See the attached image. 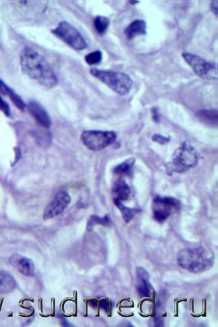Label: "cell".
Instances as JSON below:
<instances>
[{
  "label": "cell",
  "instance_id": "obj_25",
  "mask_svg": "<svg viewBox=\"0 0 218 327\" xmlns=\"http://www.w3.org/2000/svg\"><path fill=\"white\" fill-rule=\"evenodd\" d=\"M98 305L100 306L101 309L106 311V312H109L110 309H111V303L107 299H102L98 303Z\"/></svg>",
  "mask_w": 218,
  "mask_h": 327
},
{
  "label": "cell",
  "instance_id": "obj_28",
  "mask_svg": "<svg viewBox=\"0 0 218 327\" xmlns=\"http://www.w3.org/2000/svg\"><path fill=\"white\" fill-rule=\"evenodd\" d=\"M89 304H90V305L91 306H92V307H97V305H98V303H97V301L96 300H91L90 302H89Z\"/></svg>",
  "mask_w": 218,
  "mask_h": 327
},
{
  "label": "cell",
  "instance_id": "obj_1",
  "mask_svg": "<svg viewBox=\"0 0 218 327\" xmlns=\"http://www.w3.org/2000/svg\"><path fill=\"white\" fill-rule=\"evenodd\" d=\"M20 63L23 71L43 86L48 88L56 86V74L45 59L32 48H25L23 50Z\"/></svg>",
  "mask_w": 218,
  "mask_h": 327
},
{
  "label": "cell",
  "instance_id": "obj_2",
  "mask_svg": "<svg viewBox=\"0 0 218 327\" xmlns=\"http://www.w3.org/2000/svg\"><path fill=\"white\" fill-rule=\"evenodd\" d=\"M215 260L214 252L204 248H186L177 255V262L185 270L192 273H201L213 267Z\"/></svg>",
  "mask_w": 218,
  "mask_h": 327
},
{
  "label": "cell",
  "instance_id": "obj_19",
  "mask_svg": "<svg viewBox=\"0 0 218 327\" xmlns=\"http://www.w3.org/2000/svg\"><path fill=\"white\" fill-rule=\"evenodd\" d=\"M100 224L102 226H109L111 224V220L109 215H105L104 217H98L97 215H92L89 220L88 224H87V229L89 231L92 230L96 225Z\"/></svg>",
  "mask_w": 218,
  "mask_h": 327
},
{
  "label": "cell",
  "instance_id": "obj_20",
  "mask_svg": "<svg viewBox=\"0 0 218 327\" xmlns=\"http://www.w3.org/2000/svg\"><path fill=\"white\" fill-rule=\"evenodd\" d=\"M198 116L200 119L207 123L217 124L218 112L216 110L201 111L198 112Z\"/></svg>",
  "mask_w": 218,
  "mask_h": 327
},
{
  "label": "cell",
  "instance_id": "obj_15",
  "mask_svg": "<svg viewBox=\"0 0 218 327\" xmlns=\"http://www.w3.org/2000/svg\"><path fill=\"white\" fill-rule=\"evenodd\" d=\"M146 25L144 20H136L131 23L125 30V35L128 39L146 34Z\"/></svg>",
  "mask_w": 218,
  "mask_h": 327
},
{
  "label": "cell",
  "instance_id": "obj_22",
  "mask_svg": "<svg viewBox=\"0 0 218 327\" xmlns=\"http://www.w3.org/2000/svg\"><path fill=\"white\" fill-rule=\"evenodd\" d=\"M102 58V53L100 50L92 52L85 56V62L90 65H95L100 63Z\"/></svg>",
  "mask_w": 218,
  "mask_h": 327
},
{
  "label": "cell",
  "instance_id": "obj_12",
  "mask_svg": "<svg viewBox=\"0 0 218 327\" xmlns=\"http://www.w3.org/2000/svg\"><path fill=\"white\" fill-rule=\"evenodd\" d=\"M137 272L138 277L140 280L137 288L138 293L141 297H149L153 290L149 281V275L144 267L138 268Z\"/></svg>",
  "mask_w": 218,
  "mask_h": 327
},
{
  "label": "cell",
  "instance_id": "obj_26",
  "mask_svg": "<svg viewBox=\"0 0 218 327\" xmlns=\"http://www.w3.org/2000/svg\"><path fill=\"white\" fill-rule=\"evenodd\" d=\"M152 117L153 121H156V122H158L160 121L159 111L156 108L152 109Z\"/></svg>",
  "mask_w": 218,
  "mask_h": 327
},
{
  "label": "cell",
  "instance_id": "obj_10",
  "mask_svg": "<svg viewBox=\"0 0 218 327\" xmlns=\"http://www.w3.org/2000/svg\"><path fill=\"white\" fill-rule=\"evenodd\" d=\"M9 262L13 267L24 276L28 277L34 276L35 272L34 262L27 257L15 254L10 257Z\"/></svg>",
  "mask_w": 218,
  "mask_h": 327
},
{
  "label": "cell",
  "instance_id": "obj_21",
  "mask_svg": "<svg viewBox=\"0 0 218 327\" xmlns=\"http://www.w3.org/2000/svg\"><path fill=\"white\" fill-rule=\"evenodd\" d=\"M109 24V19L105 17L98 16L94 20V27L99 34H105Z\"/></svg>",
  "mask_w": 218,
  "mask_h": 327
},
{
  "label": "cell",
  "instance_id": "obj_5",
  "mask_svg": "<svg viewBox=\"0 0 218 327\" xmlns=\"http://www.w3.org/2000/svg\"><path fill=\"white\" fill-rule=\"evenodd\" d=\"M81 139L88 149L100 151L116 141L117 135L113 131L85 130L82 133Z\"/></svg>",
  "mask_w": 218,
  "mask_h": 327
},
{
  "label": "cell",
  "instance_id": "obj_23",
  "mask_svg": "<svg viewBox=\"0 0 218 327\" xmlns=\"http://www.w3.org/2000/svg\"><path fill=\"white\" fill-rule=\"evenodd\" d=\"M0 110L2 111L5 116L9 117L10 116V109L9 105L3 100L0 95Z\"/></svg>",
  "mask_w": 218,
  "mask_h": 327
},
{
  "label": "cell",
  "instance_id": "obj_11",
  "mask_svg": "<svg viewBox=\"0 0 218 327\" xmlns=\"http://www.w3.org/2000/svg\"><path fill=\"white\" fill-rule=\"evenodd\" d=\"M29 114L34 118L40 125L45 128H48L51 124V121L46 110L41 104L34 100H31L27 105Z\"/></svg>",
  "mask_w": 218,
  "mask_h": 327
},
{
  "label": "cell",
  "instance_id": "obj_3",
  "mask_svg": "<svg viewBox=\"0 0 218 327\" xmlns=\"http://www.w3.org/2000/svg\"><path fill=\"white\" fill-rule=\"evenodd\" d=\"M198 161L199 156L196 149L184 142L174 151L172 161L166 165L167 173L172 175L173 173H184L196 166Z\"/></svg>",
  "mask_w": 218,
  "mask_h": 327
},
{
  "label": "cell",
  "instance_id": "obj_27",
  "mask_svg": "<svg viewBox=\"0 0 218 327\" xmlns=\"http://www.w3.org/2000/svg\"><path fill=\"white\" fill-rule=\"evenodd\" d=\"M211 7H212V9L213 12L215 13L216 16L218 15V1H212V4H211Z\"/></svg>",
  "mask_w": 218,
  "mask_h": 327
},
{
  "label": "cell",
  "instance_id": "obj_14",
  "mask_svg": "<svg viewBox=\"0 0 218 327\" xmlns=\"http://www.w3.org/2000/svg\"><path fill=\"white\" fill-rule=\"evenodd\" d=\"M0 92L3 95H8L10 97V100L13 101L14 104H15L16 107L20 109L21 111L25 110L26 104L25 102L23 101L22 98L13 89L8 87L3 81L0 79Z\"/></svg>",
  "mask_w": 218,
  "mask_h": 327
},
{
  "label": "cell",
  "instance_id": "obj_6",
  "mask_svg": "<svg viewBox=\"0 0 218 327\" xmlns=\"http://www.w3.org/2000/svg\"><path fill=\"white\" fill-rule=\"evenodd\" d=\"M52 32L75 50H81L87 47L86 41L80 32L68 22H61Z\"/></svg>",
  "mask_w": 218,
  "mask_h": 327
},
{
  "label": "cell",
  "instance_id": "obj_4",
  "mask_svg": "<svg viewBox=\"0 0 218 327\" xmlns=\"http://www.w3.org/2000/svg\"><path fill=\"white\" fill-rule=\"evenodd\" d=\"M90 73L118 94L127 95L132 88V80L125 73L97 69H91Z\"/></svg>",
  "mask_w": 218,
  "mask_h": 327
},
{
  "label": "cell",
  "instance_id": "obj_17",
  "mask_svg": "<svg viewBox=\"0 0 218 327\" xmlns=\"http://www.w3.org/2000/svg\"><path fill=\"white\" fill-rule=\"evenodd\" d=\"M113 201H114L115 205L118 207L119 210L121 212L123 220L126 223L130 222L132 218L135 216L136 214L140 211V210H138V209H131L125 207L121 201H117V200H113Z\"/></svg>",
  "mask_w": 218,
  "mask_h": 327
},
{
  "label": "cell",
  "instance_id": "obj_13",
  "mask_svg": "<svg viewBox=\"0 0 218 327\" xmlns=\"http://www.w3.org/2000/svg\"><path fill=\"white\" fill-rule=\"evenodd\" d=\"M113 200L121 202L127 201L131 195V189L125 181L120 179L113 186Z\"/></svg>",
  "mask_w": 218,
  "mask_h": 327
},
{
  "label": "cell",
  "instance_id": "obj_8",
  "mask_svg": "<svg viewBox=\"0 0 218 327\" xmlns=\"http://www.w3.org/2000/svg\"><path fill=\"white\" fill-rule=\"evenodd\" d=\"M185 61L197 75L204 79H216L218 78V69L216 64L207 62L203 58L194 54H182Z\"/></svg>",
  "mask_w": 218,
  "mask_h": 327
},
{
  "label": "cell",
  "instance_id": "obj_24",
  "mask_svg": "<svg viewBox=\"0 0 218 327\" xmlns=\"http://www.w3.org/2000/svg\"><path fill=\"white\" fill-rule=\"evenodd\" d=\"M152 139L155 142H158V143L160 144H165L170 141V139H169V137H164V136L160 135H153Z\"/></svg>",
  "mask_w": 218,
  "mask_h": 327
},
{
  "label": "cell",
  "instance_id": "obj_29",
  "mask_svg": "<svg viewBox=\"0 0 218 327\" xmlns=\"http://www.w3.org/2000/svg\"><path fill=\"white\" fill-rule=\"evenodd\" d=\"M131 3H139V1H130Z\"/></svg>",
  "mask_w": 218,
  "mask_h": 327
},
{
  "label": "cell",
  "instance_id": "obj_9",
  "mask_svg": "<svg viewBox=\"0 0 218 327\" xmlns=\"http://www.w3.org/2000/svg\"><path fill=\"white\" fill-rule=\"evenodd\" d=\"M71 201V198L69 193L66 191H59L45 208L43 218L48 220L58 216L67 208Z\"/></svg>",
  "mask_w": 218,
  "mask_h": 327
},
{
  "label": "cell",
  "instance_id": "obj_7",
  "mask_svg": "<svg viewBox=\"0 0 218 327\" xmlns=\"http://www.w3.org/2000/svg\"><path fill=\"white\" fill-rule=\"evenodd\" d=\"M180 201L169 196H157L153 201V218L162 223L172 213L180 210Z\"/></svg>",
  "mask_w": 218,
  "mask_h": 327
},
{
  "label": "cell",
  "instance_id": "obj_16",
  "mask_svg": "<svg viewBox=\"0 0 218 327\" xmlns=\"http://www.w3.org/2000/svg\"><path fill=\"white\" fill-rule=\"evenodd\" d=\"M17 287V281L11 275L0 271V294L9 293Z\"/></svg>",
  "mask_w": 218,
  "mask_h": 327
},
{
  "label": "cell",
  "instance_id": "obj_18",
  "mask_svg": "<svg viewBox=\"0 0 218 327\" xmlns=\"http://www.w3.org/2000/svg\"><path fill=\"white\" fill-rule=\"evenodd\" d=\"M134 163H135L134 158H129L127 161L115 167L114 169H113V173L118 174V175H129L131 173L132 168H133Z\"/></svg>",
  "mask_w": 218,
  "mask_h": 327
}]
</instances>
